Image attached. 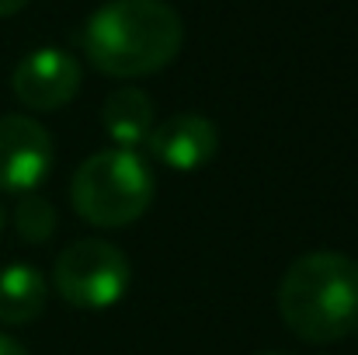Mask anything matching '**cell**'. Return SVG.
<instances>
[{
  "mask_svg": "<svg viewBox=\"0 0 358 355\" xmlns=\"http://www.w3.org/2000/svg\"><path fill=\"white\" fill-rule=\"evenodd\" d=\"M181 42L185 25L167 0H108L80 32L91 67L122 81L164 70L181 53Z\"/></svg>",
  "mask_w": 358,
  "mask_h": 355,
  "instance_id": "6da1fadb",
  "label": "cell"
},
{
  "mask_svg": "<svg viewBox=\"0 0 358 355\" xmlns=\"http://www.w3.org/2000/svg\"><path fill=\"white\" fill-rule=\"evenodd\" d=\"M278 310L303 342H341L358 328V261L338 251L296 258L282 275Z\"/></svg>",
  "mask_w": 358,
  "mask_h": 355,
  "instance_id": "7a4b0ae2",
  "label": "cell"
},
{
  "mask_svg": "<svg viewBox=\"0 0 358 355\" xmlns=\"http://www.w3.org/2000/svg\"><path fill=\"white\" fill-rule=\"evenodd\" d=\"M73 209L91 227H129L153 202V174L132 150L91 153L70 181Z\"/></svg>",
  "mask_w": 358,
  "mask_h": 355,
  "instance_id": "3957f363",
  "label": "cell"
},
{
  "mask_svg": "<svg viewBox=\"0 0 358 355\" xmlns=\"http://www.w3.org/2000/svg\"><path fill=\"white\" fill-rule=\"evenodd\" d=\"M52 282L70 307L108 310L125 296L132 282V265L108 240H77L56 258Z\"/></svg>",
  "mask_w": 358,
  "mask_h": 355,
  "instance_id": "277c9868",
  "label": "cell"
},
{
  "mask_svg": "<svg viewBox=\"0 0 358 355\" xmlns=\"http://www.w3.org/2000/svg\"><path fill=\"white\" fill-rule=\"evenodd\" d=\"M52 167V139L28 116L0 118V192L28 195Z\"/></svg>",
  "mask_w": 358,
  "mask_h": 355,
  "instance_id": "5b68a950",
  "label": "cell"
},
{
  "mask_svg": "<svg viewBox=\"0 0 358 355\" xmlns=\"http://www.w3.org/2000/svg\"><path fill=\"white\" fill-rule=\"evenodd\" d=\"M10 88L24 109L56 112L80 91V63L56 46L35 49L14 67Z\"/></svg>",
  "mask_w": 358,
  "mask_h": 355,
  "instance_id": "8992f818",
  "label": "cell"
},
{
  "mask_svg": "<svg viewBox=\"0 0 358 355\" xmlns=\"http://www.w3.org/2000/svg\"><path fill=\"white\" fill-rule=\"evenodd\" d=\"M146 146L171 171H199L216 157L220 136L209 118L185 112V116H171L160 125H153Z\"/></svg>",
  "mask_w": 358,
  "mask_h": 355,
  "instance_id": "52a82bcc",
  "label": "cell"
},
{
  "mask_svg": "<svg viewBox=\"0 0 358 355\" xmlns=\"http://www.w3.org/2000/svg\"><path fill=\"white\" fill-rule=\"evenodd\" d=\"M101 125L115 139V150H139L153 132V102L139 88H119L105 98Z\"/></svg>",
  "mask_w": 358,
  "mask_h": 355,
  "instance_id": "ba28073f",
  "label": "cell"
},
{
  "mask_svg": "<svg viewBox=\"0 0 358 355\" xmlns=\"http://www.w3.org/2000/svg\"><path fill=\"white\" fill-rule=\"evenodd\" d=\"M49 300V286L45 275L35 265L14 261L7 268H0V321L3 324H28L45 310Z\"/></svg>",
  "mask_w": 358,
  "mask_h": 355,
  "instance_id": "9c48e42d",
  "label": "cell"
},
{
  "mask_svg": "<svg viewBox=\"0 0 358 355\" xmlns=\"http://www.w3.org/2000/svg\"><path fill=\"white\" fill-rule=\"evenodd\" d=\"M17 234L24 237L28 244H42L56 234V209L49 199H42L38 192H28V195H17V206L10 213Z\"/></svg>",
  "mask_w": 358,
  "mask_h": 355,
  "instance_id": "30bf717a",
  "label": "cell"
},
{
  "mask_svg": "<svg viewBox=\"0 0 358 355\" xmlns=\"http://www.w3.org/2000/svg\"><path fill=\"white\" fill-rule=\"evenodd\" d=\"M0 355H28V349H24V345H17L14 338L0 335Z\"/></svg>",
  "mask_w": 358,
  "mask_h": 355,
  "instance_id": "8fae6325",
  "label": "cell"
},
{
  "mask_svg": "<svg viewBox=\"0 0 358 355\" xmlns=\"http://www.w3.org/2000/svg\"><path fill=\"white\" fill-rule=\"evenodd\" d=\"M24 4H28V0H0V18H10V14H17Z\"/></svg>",
  "mask_w": 358,
  "mask_h": 355,
  "instance_id": "7c38bea8",
  "label": "cell"
},
{
  "mask_svg": "<svg viewBox=\"0 0 358 355\" xmlns=\"http://www.w3.org/2000/svg\"><path fill=\"white\" fill-rule=\"evenodd\" d=\"M3 223H7V209H3V202H0V230H3Z\"/></svg>",
  "mask_w": 358,
  "mask_h": 355,
  "instance_id": "4fadbf2b",
  "label": "cell"
},
{
  "mask_svg": "<svg viewBox=\"0 0 358 355\" xmlns=\"http://www.w3.org/2000/svg\"><path fill=\"white\" fill-rule=\"evenodd\" d=\"M261 355H282V352H261Z\"/></svg>",
  "mask_w": 358,
  "mask_h": 355,
  "instance_id": "5bb4252c",
  "label": "cell"
}]
</instances>
